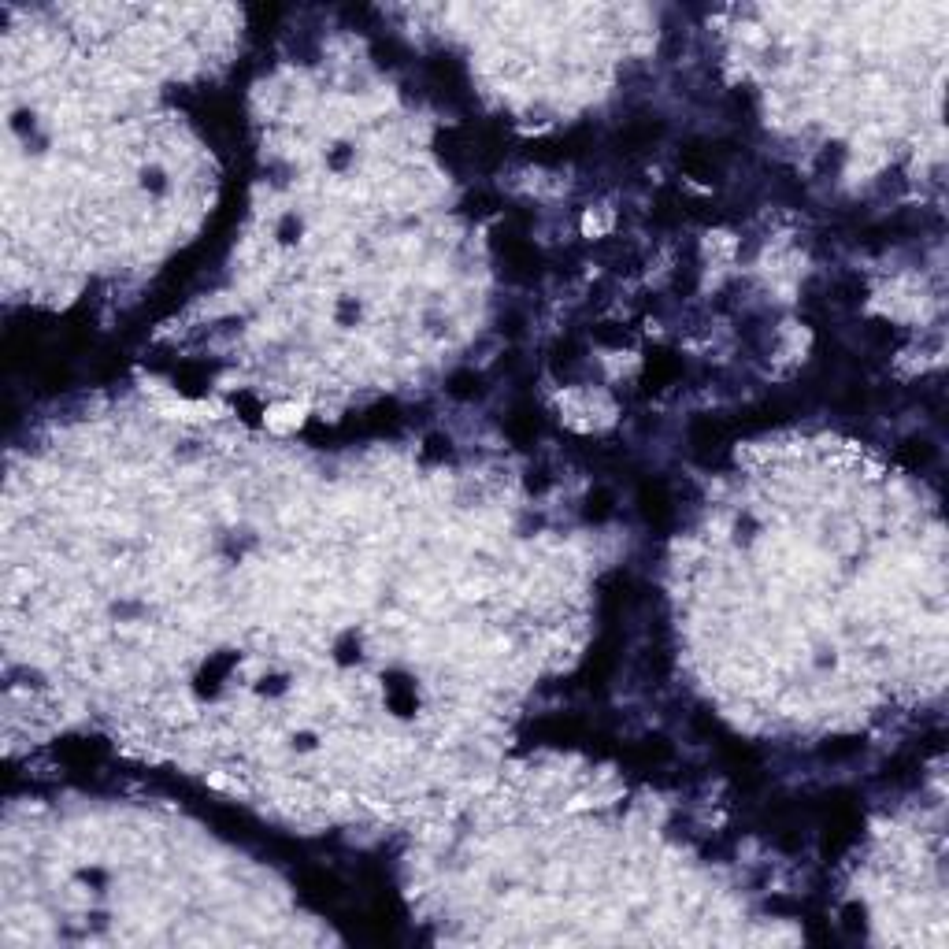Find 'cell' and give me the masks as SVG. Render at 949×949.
<instances>
[{"label":"cell","instance_id":"cell-3","mask_svg":"<svg viewBox=\"0 0 949 949\" xmlns=\"http://www.w3.org/2000/svg\"><path fill=\"white\" fill-rule=\"evenodd\" d=\"M634 501H638V516L649 531L668 534L675 523H679V494L671 490L668 479H657V475H646L638 479V490H634Z\"/></svg>","mask_w":949,"mask_h":949},{"label":"cell","instance_id":"cell-18","mask_svg":"<svg viewBox=\"0 0 949 949\" xmlns=\"http://www.w3.org/2000/svg\"><path fill=\"white\" fill-rule=\"evenodd\" d=\"M920 775V749H905L894 760H886L883 772H879V783L883 786H909L912 779Z\"/></svg>","mask_w":949,"mask_h":949},{"label":"cell","instance_id":"cell-10","mask_svg":"<svg viewBox=\"0 0 949 949\" xmlns=\"http://www.w3.org/2000/svg\"><path fill=\"white\" fill-rule=\"evenodd\" d=\"M297 886L304 890V898L323 905V909H334V905L345 898L342 879L334 872H327V868H316V864H308V868L297 872Z\"/></svg>","mask_w":949,"mask_h":949},{"label":"cell","instance_id":"cell-24","mask_svg":"<svg viewBox=\"0 0 949 949\" xmlns=\"http://www.w3.org/2000/svg\"><path fill=\"white\" fill-rule=\"evenodd\" d=\"M697 282H701V267H697L694 256L679 260V264H675V271H671V293H679V297H690V293L697 290Z\"/></svg>","mask_w":949,"mask_h":949},{"label":"cell","instance_id":"cell-26","mask_svg":"<svg viewBox=\"0 0 949 949\" xmlns=\"http://www.w3.org/2000/svg\"><path fill=\"white\" fill-rule=\"evenodd\" d=\"M497 330H501V338H508V342H519V338L527 334V316H523L519 308H508V312H501V319H497Z\"/></svg>","mask_w":949,"mask_h":949},{"label":"cell","instance_id":"cell-14","mask_svg":"<svg viewBox=\"0 0 949 949\" xmlns=\"http://www.w3.org/2000/svg\"><path fill=\"white\" fill-rule=\"evenodd\" d=\"M104 753H108V746L97 742V738H71V742H64V746L56 749L60 764H67L71 772H93L104 760Z\"/></svg>","mask_w":949,"mask_h":949},{"label":"cell","instance_id":"cell-13","mask_svg":"<svg viewBox=\"0 0 949 949\" xmlns=\"http://www.w3.org/2000/svg\"><path fill=\"white\" fill-rule=\"evenodd\" d=\"M634 579L627 575V571H612L608 579H601V612H605L608 620H620L623 612L634 605Z\"/></svg>","mask_w":949,"mask_h":949},{"label":"cell","instance_id":"cell-16","mask_svg":"<svg viewBox=\"0 0 949 949\" xmlns=\"http://www.w3.org/2000/svg\"><path fill=\"white\" fill-rule=\"evenodd\" d=\"M171 382H175L182 393L197 397V393H204L208 382H212V364H204V360H178V364L171 367Z\"/></svg>","mask_w":949,"mask_h":949},{"label":"cell","instance_id":"cell-11","mask_svg":"<svg viewBox=\"0 0 949 949\" xmlns=\"http://www.w3.org/2000/svg\"><path fill=\"white\" fill-rule=\"evenodd\" d=\"M583 360H586V342L579 334H560V338H553V345L545 349V364H549V371H553L557 379L575 375V371L583 367Z\"/></svg>","mask_w":949,"mask_h":949},{"label":"cell","instance_id":"cell-28","mask_svg":"<svg viewBox=\"0 0 949 949\" xmlns=\"http://www.w3.org/2000/svg\"><path fill=\"white\" fill-rule=\"evenodd\" d=\"M549 471H531V479H527V490H545L549 486Z\"/></svg>","mask_w":949,"mask_h":949},{"label":"cell","instance_id":"cell-7","mask_svg":"<svg viewBox=\"0 0 949 949\" xmlns=\"http://www.w3.org/2000/svg\"><path fill=\"white\" fill-rule=\"evenodd\" d=\"M594 727L579 716H545V720L531 723V738L538 746H553V749H586Z\"/></svg>","mask_w":949,"mask_h":949},{"label":"cell","instance_id":"cell-5","mask_svg":"<svg viewBox=\"0 0 949 949\" xmlns=\"http://www.w3.org/2000/svg\"><path fill=\"white\" fill-rule=\"evenodd\" d=\"M686 379V360L675 349H649L646 364H642V379H638V401L660 397L664 390L679 386Z\"/></svg>","mask_w":949,"mask_h":949},{"label":"cell","instance_id":"cell-15","mask_svg":"<svg viewBox=\"0 0 949 949\" xmlns=\"http://www.w3.org/2000/svg\"><path fill=\"white\" fill-rule=\"evenodd\" d=\"M894 460H898L901 468L909 471H924L931 468L938 460V445L927 442V438H920V434H912V438H905V442L894 445Z\"/></svg>","mask_w":949,"mask_h":949},{"label":"cell","instance_id":"cell-6","mask_svg":"<svg viewBox=\"0 0 949 949\" xmlns=\"http://www.w3.org/2000/svg\"><path fill=\"white\" fill-rule=\"evenodd\" d=\"M423 71H427V78H431V86L438 89L453 108H471L468 67L460 64L456 56H445V52L427 56V60H423Z\"/></svg>","mask_w":949,"mask_h":949},{"label":"cell","instance_id":"cell-12","mask_svg":"<svg viewBox=\"0 0 949 949\" xmlns=\"http://www.w3.org/2000/svg\"><path fill=\"white\" fill-rule=\"evenodd\" d=\"M623 757L631 760L634 768H642V772H660V768H668L675 760V746L668 738H660V734H649V738H638V742L623 749Z\"/></svg>","mask_w":949,"mask_h":949},{"label":"cell","instance_id":"cell-22","mask_svg":"<svg viewBox=\"0 0 949 949\" xmlns=\"http://www.w3.org/2000/svg\"><path fill=\"white\" fill-rule=\"evenodd\" d=\"M590 338L605 349H627V345H634V327H627L620 319H597L590 327Z\"/></svg>","mask_w":949,"mask_h":949},{"label":"cell","instance_id":"cell-25","mask_svg":"<svg viewBox=\"0 0 949 949\" xmlns=\"http://www.w3.org/2000/svg\"><path fill=\"white\" fill-rule=\"evenodd\" d=\"M864 749V742L857 738V734H842V738H831V742H823L820 746V757L823 760H849L857 757Z\"/></svg>","mask_w":949,"mask_h":949},{"label":"cell","instance_id":"cell-8","mask_svg":"<svg viewBox=\"0 0 949 949\" xmlns=\"http://www.w3.org/2000/svg\"><path fill=\"white\" fill-rule=\"evenodd\" d=\"M690 449H694L697 460H705V464H712V456L723 453L727 445L738 438V431H734V423L727 416H697L694 423H690Z\"/></svg>","mask_w":949,"mask_h":949},{"label":"cell","instance_id":"cell-9","mask_svg":"<svg viewBox=\"0 0 949 949\" xmlns=\"http://www.w3.org/2000/svg\"><path fill=\"white\" fill-rule=\"evenodd\" d=\"M505 438L512 445H519V449H531L534 442H542L545 434H549V419H545V412L534 401H516V405L508 408L505 416Z\"/></svg>","mask_w":949,"mask_h":949},{"label":"cell","instance_id":"cell-20","mask_svg":"<svg viewBox=\"0 0 949 949\" xmlns=\"http://www.w3.org/2000/svg\"><path fill=\"white\" fill-rule=\"evenodd\" d=\"M671 668H675V657H671V646L664 642V638H657V642H649L646 657H642V675H646L649 683H664L671 675Z\"/></svg>","mask_w":949,"mask_h":949},{"label":"cell","instance_id":"cell-23","mask_svg":"<svg viewBox=\"0 0 949 949\" xmlns=\"http://www.w3.org/2000/svg\"><path fill=\"white\" fill-rule=\"evenodd\" d=\"M616 516V494L608 486H594L583 501V519L586 523H608Z\"/></svg>","mask_w":949,"mask_h":949},{"label":"cell","instance_id":"cell-4","mask_svg":"<svg viewBox=\"0 0 949 949\" xmlns=\"http://www.w3.org/2000/svg\"><path fill=\"white\" fill-rule=\"evenodd\" d=\"M668 134V119L657 112H638L627 115L620 127L608 134V149L616 156H638V152L657 149L660 141Z\"/></svg>","mask_w":949,"mask_h":949},{"label":"cell","instance_id":"cell-17","mask_svg":"<svg viewBox=\"0 0 949 949\" xmlns=\"http://www.w3.org/2000/svg\"><path fill=\"white\" fill-rule=\"evenodd\" d=\"M486 375L482 371H475V367H460V371H453L449 379H445V393L453 397V401H479V397H486Z\"/></svg>","mask_w":949,"mask_h":949},{"label":"cell","instance_id":"cell-19","mask_svg":"<svg viewBox=\"0 0 949 949\" xmlns=\"http://www.w3.org/2000/svg\"><path fill=\"white\" fill-rule=\"evenodd\" d=\"M864 345H868L872 353H894V349L905 345V330L886 323V319H868V323H864Z\"/></svg>","mask_w":949,"mask_h":949},{"label":"cell","instance_id":"cell-2","mask_svg":"<svg viewBox=\"0 0 949 949\" xmlns=\"http://www.w3.org/2000/svg\"><path fill=\"white\" fill-rule=\"evenodd\" d=\"M597 141H601L597 138V130L590 127V123H579V127L564 130V134H557V138L527 141V145H523V156L534 160V164H545V167L575 164V160H583V156L594 152Z\"/></svg>","mask_w":949,"mask_h":949},{"label":"cell","instance_id":"cell-21","mask_svg":"<svg viewBox=\"0 0 949 949\" xmlns=\"http://www.w3.org/2000/svg\"><path fill=\"white\" fill-rule=\"evenodd\" d=\"M464 216L468 219H490V216H497V212H505L508 204H505V197L497 190H486V186H479V190H468V197H464Z\"/></svg>","mask_w":949,"mask_h":949},{"label":"cell","instance_id":"cell-27","mask_svg":"<svg viewBox=\"0 0 949 949\" xmlns=\"http://www.w3.org/2000/svg\"><path fill=\"white\" fill-rule=\"evenodd\" d=\"M449 453H453V442H449V438H427V445H423V456H427V460H445Z\"/></svg>","mask_w":949,"mask_h":949},{"label":"cell","instance_id":"cell-1","mask_svg":"<svg viewBox=\"0 0 949 949\" xmlns=\"http://www.w3.org/2000/svg\"><path fill=\"white\" fill-rule=\"evenodd\" d=\"M494 253L497 260H501V271H505L508 279L519 282V286H531V282H538L549 271V256L534 245L527 234H516V230H497L494 234Z\"/></svg>","mask_w":949,"mask_h":949}]
</instances>
